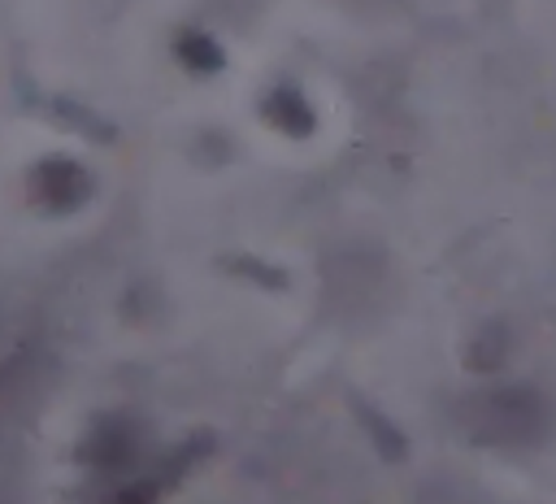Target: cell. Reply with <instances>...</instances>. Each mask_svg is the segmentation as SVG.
<instances>
[{"label": "cell", "mask_w": 556, "mask_h": 504, "mask_svg": "<svg viewBox=\"0 0 556 504\" xmlns=\"http://www.w3.org/2000/svg\"><path fill=\"white\" fill-rule=\"evenodd\" d=\"M35 191H39L52 209H74V204L87 196V174L74 169L70 161H48V165L39 169Z\"/></svg>", "instance_id": "obj_1"}, {"label": "cell", "mask_w": 556, "mask_h": 504, "mask_svg": "<svg viewBox=\"0 0 556 504\" xmlns=\"http://www.w3.org/2000/svg\"><path fill=\"white\" fill-rule=\"evenodd\" d=\"M265 113H269V117L282 126V130H291V135L313 130V113H308L304 96H300V91H291V87H278V91L265 100Z\"/></svg>", "instance_id": "obj_2"}, {"label": "cell", "mask_w": 556, "mask_h": 504, "mask_svg": "<svg viewBox=\"0 0 556 504\" xmlns=\"http://www.w3.org/2000/svg\"><path fill=\"white\" fill-rule=\"evenodd\" d=\"M182 56H187V65H195V70H217V65H222L217 43L204 39V35H182Z\"/></svg>", "instance_id": "obj_3"}]
</instances>
